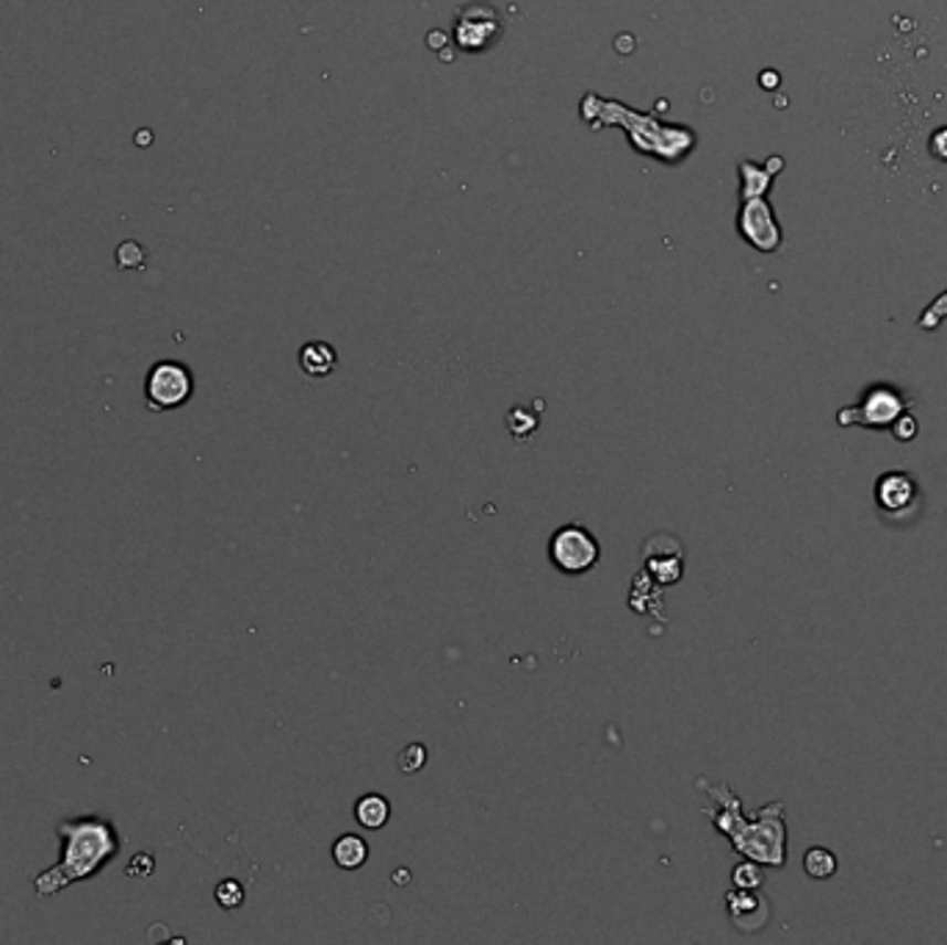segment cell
Returning <instances> with one entry per match:
<instances>
[{
    "label": "cell",
    "instance_id": "obj_1",
    "mask_svg": "<svg viewBox=\"0 0 947 945\" xmlns=\"http://www.w3.org/2000/svg\"><path fill=\"white\" fill-rule=\"evenodd\" d=\"M62 854L59 862L34 879L36 895H56L75 882L97 876L123 849L117 827L108 818L90 812L81 818H67L56 827Z\"/></svg>",
    "mask_w": 947,
    "mask_h": 945
},
{
    "label": "cell",
    "instance_id": "obj_2",
    "mask_svg": "<svg viewBox=\"0 0 947 945\" xmlns=\"http://www.w3.org/2000/svg\"><path fill=\"white\" fill-rule=\"evenodd\" d=\"M720 799H724V810L718 812L715 823L720 832L735 843L748 860H757L759 865L785 868L787 862V821H785V805L774 801V805L762 807V810L751 818L743 816L740 801L729 794V788H720Z\"/></svg>",
    "mask_w": 947,
    "mask_h": 945
},
{
    "label": "cell",
    "instance_id": "obj_3",
    "mask_svg": "<svg viewBox=\"0 0 947 945\" xmlns=\"http://www.w3.org/2000/svg\"><path fill=\"white\" fill-rule=\"evenodd\" d=\"M615 108L621 114H612V117H604V123L612 125H627L629 136H632L634 147L640 145V139H649L645 141V153H651V156H656L660 161H682L684 156H687L690 150L695 147V134L690 128H673V125H660L656 119L643 117V114L638 112H629V108L618 106Z\"/></svg>",
    "mask_w": 947,
    "mask_h": 945
},
{
    "label": "cell",
    "instance_id": "obj_4",
    "mask_svg": "<svg viewBox=\"0 0 947 945\" xmlns=\"http://www.w3.org/2000/svg\"><path fill=\"white\" fill-rule=\"evenodd\" d=\"M914 400L903 389L890 384H875L862 391L856 406L840 408L836 424L840 428H864V430H890L901 413L912 411Z\"/></svg>",
    "mask_w": 947,
    "mask_h": 945
},
{
    "label": "cell",
    "instance_id": "obj_5",
    "mask_svg": "<svg viewBox=\"0 0 947 945\" xmlns=\"http://www.w3.org/2000/svg\"><path fill=\"white\" fill-rule=\"evenodd\" d=\"M194 395V375L180 360H158L145 377V402L150 411L169 413L183 408Z\"/></svg>",
    "mask_w": 947,
    "mask_h": 945
},
{
    "label": "cell",
    "instance_id": "obj_6",
    "mask_svg": "<svg viewBox=\"0 0 947 945\" xmlns=\"http://www.w3.org/2000/svg\"><path fill=\"white\" fill-rule=\"evenodd\" d=\"M601 546L585 524L571 522L557 529L549 540V560L562 575H585L599 563Z\"/></svg>",
    "mask_w": 947,
    "mask_h": 945
},
{
    "label": "cell",
    "instance_id": "obj_7",
    "mask_svg": "<svg viewBox=\"0 0 947 945\" xmlns=\"http://www.w3.org/2000/svg\"><path fill=\"white\" fill-rule=\"evenodd\" d=\"M505 34L502 14L491 7L488 0H474L463 7L454 20V45L463 53H485L496 45Z\"/></svg>",
    "mask_w": 947,
    "mask_h": 945
},
{
    "label": "cell",
    "instance_id": "obj_8",
    "mask_svg": "<svg viewBox=\"0 0 947 945\" xmlns=\"http://www.w3.org/2000/svg\"><path fill=\"white\" fill-rule=\"evenodd\" d=\"M875 505H878L881 516L890 518V522H903V518L912 516L919 507V483L912 472H903V469H892L884 472L875 480Z\"/></svg>",
    "mask_w": 947,
    "mask_h": 945
},
{
    "label": "cell",
    "instance_id": "obj_9",
    "mask_svg": "<svg viewBox=\"0 0 947 945\" xmlns=\"http://www.w3.org/2000/svg\"><path fill=\"white\" fill-rule=\"evenodd\" d=\"M737 233L759 253H776L781 248V228L765 198L743 200L737 214Z\"/></svg>",
    "mask_w": 947,
    "mask_h": 945
},
{
    "label": "cell",
    "instance_id": "obj_10",
    "mask_svg": "<svg viewBox=\"0 0 947 945\" xmlns=\"http://www.w3.org/2000/svg\"><path fill=\"white\" fill-rule=\"evenodd\" d=\"M726 912H729L732 923H735L740 932H759V928L768 926L770 915V901L765 895H759L757 890H740L735 888L732 893H726Z\"/></svg>",
    "mask_w": 947,
    "mask_h": 945
},
{
    "label": "cell",
    "instance_id": "obj_11",
    "mask_svg": "<svg viewBox=\"0 0 947 945\" xmlns=\"http://www.w3.org/2000/svg\"><path fill=\"white\" fill-rule=\"evenodd\" d=\"M785 167V161H781L779 156H774L770 158L768 164H765V167H759V164H751V161H743L740 164V183H743V189H740V195H743V200H748V198H765V195L770 192V186H774V178H776V172H779V169Z\"/></svg>",
    "mask_w": 947,
    "mask_h": 945
},
{
    "label": "cell",
    "instance_id": "obj_12",
    "mask_svg": "<svg viewBox=\"0 0 947 945\" xmlns=\"http://www.w3.org/2000/svg\"><path fill=\"white\" fill-rule=\"evenodd\" d=\"M338 364V353L327 342H308L299 349V369L308 377L333 375Z\"/></svg>",
    "mask_w": 947,
    "mask_h": 945
},
{
    "label": "cell",
    "instance_id": "obj_13",
    "mask_svg": "<svg viewBox=\"0 0 947 945\" xmlns=\"http://www.w3.org/2000/svg\"><path fill=\"white\" fill-rule=\"evenodd\" d=\"M369 860V846L360 834H341V838L333 843V862L344 871H358Z\"/></svg>",
    "mask_w": 947,
    "mask_h": 945
},
{
    "label": "cell",
    "instance_id": "obj_14",
    "mask_svg": "<svg viewBox=\"0 0 947 945\" xmlns=\"http://www.w3.org/2000/svg\"><path fill=\"white\" fill-rule=\"evenodd\" d=\"M391 818V805L377 794H366L355 801V821L364 829H382Z\"/></svg>",
    "mask_w": 947,
    "mask_h": 945
},
{
    "label": "cell",
    "instance_id": "obj_15",
    "mask_svg": "<svg viewBox=\"0 0 947 945\" xmlns=\"http://www.w3.org/2000/svg\"><path fill=\"white\" fill-rule=\"evenodd\" d=\"M803 871H807L809 879L825 882V879L836 876L840 860H836L834 851L825 849V846H812V849H807V854H803Z\"/></svg>",
    "mask_w": 947,
    "mask_h": 945
},
{
    "label": "cell",
    "instance_id": "obj_16",
    "mask_svg": "<svg viewBox=\"0 0 947 945\" xmlns=\"http://www.w3.org/2000/svg\"><path fill=\"white\" fill-rule=\"evenodd\" d=\"M538 424H540V417L538 413H529L527 408H513V411L507 413V430H511V435L516 441L533 439Z\"/></svg>",
    "mask_w": 947,
    "mask_h": 945
},
{
    "label": "cell",
    "instance_id": "obj_17",
    "mask_svg": "<svg viewBox=\"0 0 947 945\" xmlns=\"http://www.w3.org/2000/svg\"><path fill=\"white\" fill-rule=\"evenodd\" d=\"M765 882V873L757 860H743L732 868V884L740 890H759Z\"/></svg>",
    "mask_w": 947,
    "mask_h": 945
},
{
    "label": "cell",
    "instance_id": "obj_18",
    "mask_svg": "<svg viewBox=\"0 0 947 945\" xmlns=\"http://www.w3.org/2000/svg\"><path fill=\"white\" fill-rule=\"evenodd\" d=\"M213 899H217V904L222 906V910H239V906L244 904L242 882H235V879H222V882L217 884V890H213Z\"/></svg>",
    "mask_w": 947,
    "mask_h": 945
},
{
    "label": "cell",
    "instance_id": "obj_19",
    "mask_svg": "<svg viewBox=\"0 0 947 945\" xmlns=\"http://www.w3.org/2000/svg\"><path fill=\"white\" fill-rule=\"evenodd\" d=\"M945 319H947V288L928 305V308L923 311V314H919L917 327L919 330H936Z\"/></svg>",
    "mask_w": 947,
    "mask_h": 945
},
{
    "label": "cell",
    "instance_id": "obj_20",
    "mask_svg": "<svg viewBox=\"0 0 947 945\" xmlns=\"http://www.w3.org/2000/svg\"><path fill=\"white\" fill-rule=\"evenodd\" d=\"M397 763L402 774H419L427 763V748L421 746V743H410V746H404L402 752H399Z\"/></svg>",
    "mask_w": 947,
    "mask_h": 945
},
{
    "label": "cell",
    "instance_id": "obj_21",
    "mask_svg": "<svg viewBox=\"0 0 947 945\" xmlns=\"http://www.w3.org/2000/svg\"><path fill=\"white\" fill-rule=\"evenodd\" d=\"M890 433L895 435V441L897 444H908V441H914L917 439V433H919V424H917V417H914L912 411H906V413H901V417L895 419V422L890 424Z\"/></svg>",
    "mask_w": 947,
    "mask_h": 945
},
{
    "label": "cell",
    "instance_id": "obj_22",
    "mask_svg": "<svg viewBox=\"0 0 947 945\" xmlns=\"http://www.w3.org/2000/svg\"><path fill=\"white\" fill-rule=\"evenodd\" d=\"M145 264V250L139 242H123L117 248V266L119 270H141Z\"/></svg>",
    "mask_w": 947,
    "mask_h": 945
},
{
    "label": "cell",
    "instance_id": "obj_23",
    "mask_svg": "<svg viewBox=\"0 0 947 945\" xmlns=\"http://www.w3.org/2000/svg\"><path fill=\"white\" fill-rule=\"evenodd\" d=\"M152 868H156V862H152L150 854H136L134 862H130V865L125 868V873H128V876H139L141 879V876H150Z\"/></svg>",
    "mask_w": 947,
    "mask_h": 945
},
{
    "label": "cell",
    "instance_id": "obj_24",
    "mask_svg": "<svg viewBox=\"0 0 947 945\" xmlns=\"http://www.w3.org/2000/svg\"><path fill=\"white\" fill-rule=\"evenodd\" d=\"M928 150H930V156L947 164V128H939V130H934V134H930Z\"/></svg>",
    "mask_w": 947,
    "mask_h": 945
}]
</instances>
